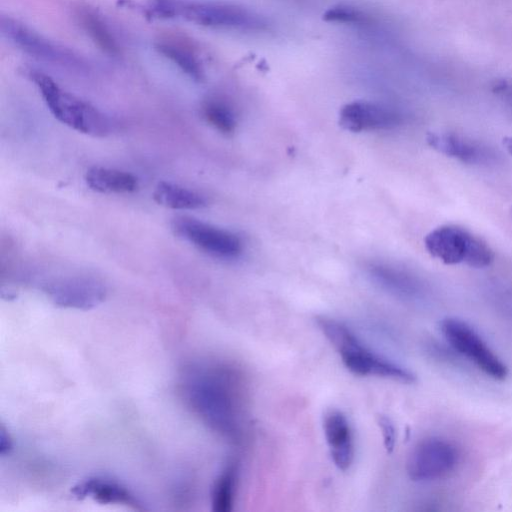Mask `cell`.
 Here are the masks:
<instances>
[{
  "mask_svg": "<svg viewBox=\"0 0 512 512\" xmlns=\"http://www.w3.org/2000/svg\"><path fill=\"white\" fill-rule=\"evenodd\" d=\"M440 330L447 343L485 375L494 380L506 378L507 366L469 324L457 318H445L440 322Z\"/></svg>",
  "mask_w": 512,
  "mask_h": 512,
  "instance_id": "cell-6",
  "label": "cell"
},
{
  "mask_svg": "<svg viewBox=\"0 0 512 512\" xmlns=\"http://www.w3.org/2000/svg\"><path fill=\"white\" fill-rule=\"evenodd\" d=\"M72 493L78 498L91 496L102 504H125L141 510L140 502L124 486L111 479L92 477L82 481L72 488Z\"/></svg>",
  "mask_w": 512,
  "mask_h": 512,
  "instance_id": "cell-15",
  "label": "cell"
},
{
  "mask_svg": "<svg viewBox=\"0 0 512 512\" xmlns=\"http://www.w3.org/2000/svg\"><path fill=\"white\" fill-rule=\"evenodd\" d=\"M155 48L194 81L204 80L201 57L190 40L177 35H165L156 42Z\"/></svg>",
  "mask_w": 512,
  "mask_h": 512,
  "instance_id": "cell-14",
  "label": "cell"
},
{
  "mask_svg": "<svg viewBox=\"0 0 512 512\" xmlns=\"http://www.w3.org/2000/svg\"><path fill=\"white\" fill-rule=\"evenodd\" d=\"M426 139L433 149L467 164H488L496 156L486 145L453 132H431Z\"/></svg>",
  "mask_w": 512,
  "mask_h": 512,
  "instance_id": "cell-12",
  "label": "cell"
},
{
  "mask_svg": "<svg viewBox=\"0 0 512 512\" xmlns=\"http://www.w3.org/2000/svg\"><path fill=\"white\" fill-rule=\"evenodd\" d=\"M316 324L353 374L389 378L403 383L415 381L416 377L410 370L373 351L345 323L318 316Z\"/></svg>",
  "mask_w": 512,
  "mask_h": 512,
  "instance_id": "cell-2",
  "label": "cell"
},
{
  "mask_svg": "<svg viewBox=\"0 0 512 512\" xmlns=\"http://www.w3.org/2000/svg\"><path fill=\"white\" fill-rule=\"evenodd\" d=\"M503 145L506 148V150L512 155V137H504Z\"/></svg>",
  "mask_w": 512,
  "mask_h": 512,
  "instance_id": "cell-25",
  "label": "cell"
},
{
  "mask_svg": "<svg viewBox=\"0 0 512 512\" xmlns=\"http://www.w3.org/2000/svg\"><path fill=\"white\" fill-rule=\"evenodd\" d=\"M378 425L382 431L384 445L387 451H391L395 444V429L389 418L380 416L378 418Z\"/></svg>",
  "mask_w": 512,
  "mask_h": 512,
  "instance_id": "cell-23",
  "label": "cell"
},
{
  "mask_svg": "<svg viewBox=\"0 0 512 512\" xmlns=\"http://www.w3.org/2000/svg\"><path fill=\"white\" fill-rule=\"evenodd\" d=\"M323 430L334 464L347 470L354 459V439L346 415L339 410H330L323 418Z\"/></svg>",
  "mask_w": 512,
  "mask_h": 512,
  "instance_id": "cell-13",
  "label": "cell"
},
{
  "mask_svg": "<svg viewBox=\"0 0 512 512\" xmlns=\"http://www.w3.org/2000/svg\"><path fill=\"white\" fill-rule=\"evenodd\" d=\"M323 20L341 24H364L369 18L359 8L350 4H337L323 13Z\"/></svg>",
  "mask_w": 512,
  "mask_h": 512,
  "instance_id": "cell-22",
  "label": "cell"
},
{
  "mask_svg": "<svg viewBox=\"0 0 512 512\" xmlns=\"http://www.w3.org/2000/svg\"><path fill=\"white\" fill-rule=\"evenodd\" d=\"M400 120L395 110L365 100L350 102L339 113L340 126L351 132L390 129L398 125Z\"/></svg>",
  "mask_w": 512,
  "mask_h": 512,
  "instance_id": "cell-11",
  "label": "cell"
},
{
  "mask_svg": "<svg viewBox=\"0 0 512 512\" xmlns=\"http://www.w3.org/2000/svg\"><path fill=\"white\" fill-rule=\"evenodd\" d=\"M169 17L211 28L262 30L266 21L242 6L214 1L169 0Z\"/></svg>",
  "mask_w": 512,
  "mask_h": 512,
  "instance_id": "cell-5",
  "label": "cell"
},
{
  "mask_svg": "<svg viewBox=\"0 0 512 512\" xmlns=\"http://www.w3.org/2000/svg\"><path fill=\"white\" fill-rule=\"evenodd\" d=\"M1 31L16 47L35 58L67 67L81 66V61L71 51L43 38L14 19L2 17Z\"/></svg>",
  "mask_w": 512,
  "mask_h": 512,
  "instance_id": "cell-9",
  "label": "cell"
},
{
  "mask_svg": "<svg viewBox=\"0 0 512 512\" xmlns=\"http://www.w3.org/2000/svg\"><path fill=\"white\" fill-rule=\"evenodd\" d=\"M371 274L382 288L403 300L418 301L424 297L422 283L405 271L374 265L371 267Z\"/></svg>",
  "mask_w": 512,
  "mask_h": 512,
  "instance_id": "cell-16",
  "label": "cell"
},
{
  "mask_svg": "<svg viewBox=\"0 0 512 512\" xmlns=\"http://www.w3.org/2000/svg\"><path fill=\"white\" fill-rule=\"evenodd\" d=\"M205 120L223 134H231L236 127L232 109L222 101H207L202 109Z\"/></svg>",
  "mask_w": 512,
  "mask_h": 512,
  "instance_id": "cell-21",
  "label": "cell"
},
{
  "mask_svg": "<svg viewBox=\"0 0 512 512\" xmlns=\"http://www.w3.org/2000/svg\"><path fill=\"white\" fill-rule=\"evenodd\" d=\"M243 372L223 362L188 367L184 394L197 415L216 433L240 443L249 427V387Z\"/></svg>",
  "mask_w": 512,
  "mask_h": 512,
  "instance_id": "cell-1",
  "label": "cell"
},
{
  "mask_svg": "<svg viewBox=\"0 0 512 512\" xmlns=\"http://www.w3.org/2000/svg\"><path fill=\"white\" fill-rule=\"evenodd\" d=\"M172 228L179 237L213 256L233 258L242 250V243L237 235L198 219L177 217Z\"/></svg>",
  "mask_w": 512,
  "mask_h": 512,
  "instance_id": "cell-8",
  "label": "cell"
},
{
  "mask_svg": "<svg viewBox=\"0 0 512 512\" xmlns=\"http://www.w3.org/2000/svg\"><path fill=\"white\" fill-rule=\"evenodd\" d=\"M58 306L90 309L100 304L106 296V288L93 278L73 277L47 284L44 288Z\"/></svg>",
  "mask_w": 512,
  "mask_h": 512,
  "instance_id": "cell-10",
  "label": "cell"
},
{
  "mask_svg": "<svg viewBox=\"0 0 512 512\" xmlns=\"http://www.w3.org/2000/svg\"><path fill=\"white\" fill-rule=\"evenodd\" d=\"M460 461V454L453 443L440 437L419 441L411 450L406 470L416 482H432L452 474Z\"/></svg>",
  "mask_w": 512,
  "mask_h": 512,
  "instance_id": "cell-7",
  "label": "cell"
},
{
  "mask_svg": "<svg viewBox=\"0 0 512 512\" xmlns=\"http://www.w3.org/2000/svg\"><path fill=\"white\" fill-rule=\"evenodd\" d=\"M153 199L159 205L175 210H192L206 206L205 198L199 193L165 181L156 185Z\"/></svg>",
  "mask_w": 512,
  "mask_h": 512,
  "instance_id": "cell-18",
  "label": "cell"
},
{
  "mask_svg": "<svg viewBox=\"0 0 512 512\" xmlns=\"http://www.w3.org/2000/svg\"><path fill=\"white\" fill-rule=\"evenodd\" d=\"M424 244L430 255L448 265L464 263L473 268H485L494 260V252L484 240L454 225L432 230Z\"/></svg>",
  "mask_w": 512,
  "mask_h": 512,
  "instance_id": "cell-4",
  "label": "cell"
},
{
  "mask_svg": "<svg viewBox=\"0 0 512 512\" xmlns=\"http://www.w3.org/2000/svg\"><path fill=\"white\" fill-rule=\"evenodd\" d=\"M511 218H512V208H511Z\"/></svg>",
  "mask_w": 512,
  "mask_h": 512,
  "instance_id": "cell-26",
  "label": "cell"
},
{
  "mask_svg": "<svg viewBox=\"0 0 512 512\" xmlns=\"http://www.w3.org/2000/svg\"><path fill=\"white\" fill-rule=\"evenodd\" d=\"M237 476V463L230 462L215 480L212 489V509L214 511L229 512L232 510Z\"/></svg>",
  "mask_w": 512,
  "mask_h": 512,
  "instance_id": "cell-20",
  "label": "cell"
},
{
  "mask_svg": "<svg viewBox=\"0 0 512 512\" xmlns=\"http://www.w3.org/2000/svg\"><path fill=\"white\" fill-rule=\"evenodd\" d=\"M85 182L99 193H130L138 187V180L133 174L101 166L88 169Z\"/></svg>",
  "mask_w": 512,
  "mask_h": 512,
  "instance_id": "cell-17",
  "label": "cell"
},
{
  "mask_svg": "<svg viewBox=\"0 0 512 512\" xmlns=\"http://www.w3.org/2000/svg\"><path fill=\"white\" fill-rule=\"evenodd\" d=\"M29 76L49 111L61 123L93 137H105L112 132V122L104 113L62 89L49 75L31 70Z\"/></svg>",
  "mask_w": 512,
  "mask_h": 512,
  "instance_id": "cell-3",
  "label": "cell"
},
{
  "mask_svg": "<svg viewBox=\"0 0 512 512\" xmlns=\"http://www.w3.org/2000/svg\"><path fill=\"white\" fill-rule=\"evenodd\" d=\"M12 440L9 433L6 431L4 426H1L0 429V453L1 455H5L9 453L12 449Z\"/></svg>",
  "mask_w": 512,
  "mask_h": 512,
  "instance_id": "cell-24",
  "label": "cell"
},
{
  "mask_svg": "<svg viewBox=\"0 0 512 512\" xmlns=\"http://www.w3.org/2000/svg\"><path fill=\"white\" fill-rule=\"evenodd\" d=\"M78 18L82 28L103 52L110 56L119 54L120 49L116 38L97 14L84 9L79 12Z\"/></svg>",
  "mask_w": 512,
  "mask_h": 512,
  "instance_id": "cell-19",
  "label": "cell"
}]
</instances>
